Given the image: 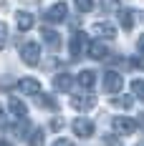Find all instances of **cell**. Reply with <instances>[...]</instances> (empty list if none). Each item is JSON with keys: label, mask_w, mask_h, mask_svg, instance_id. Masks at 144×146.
<instances>
[{"label": "cell", "mask_w": 144, "mask_h": 146, "mask_svg": "<svg viewBox=\"0 0 144 146\" xmlns=\"http://www.w3.org/2000/svg\"><path fill=\"white\" fill-rule=\"evenodd\" d=\"M18 88H20L23 93H28V96H38V93H41V83H38L35 78H20V81H18Z\"/></svg>", "instance_id": "11"}, {"label": "cell", "mask_w": 144, "mask_h": 146, "mask_svg": "<svg viewBox=\"0 0 144 146\" xmlns=\"http://www.w3.org/2000/svg\"><path fill=\"white\" fill-rule=\"evenodd\" d=\"M5 43H8V25L0 20V50L5 48Z\"/></svg>", "instance_id": "22"}, {"label": "cell", "mask_w": 144, "mask_h": 146, "mask_svg": "<svg viewBox=\"0 0 144 146\" xmlns=\"http://www.w3.org/2000/svg\"><path fill=\"white\" fill-rule=\"evenodd\" d=\"M66 15H68V5L66 3H56L43 13V18L48 23H61V20H66Z\"/></svg>", "instance_id": "6"}, {"label": "cell", "mask_w": 144, "mask_h": 146, "mask_svg": "<svg viewBox=\"0 0 144 146\" xmlns=\"http://www.w3.org/2000/svg\"><path fill=\"white\" fill-rule=\"evenodd\" d=\"M38 103L43 106V108H48V111H58V103L53 96H46V93H38Z\"/></svg>", "instance_id": "17"}, {"label": "cell", "mask_w": 144, "mask_h": 146, "mask_svg": "<svg viewBox=\"0 0 144 146\" xmlns=\"http://www.w3.org/2000/svg\"><path fill=\"white\" fill-rule=\"evenodd\" d=\"M91 33H94L96 38H104V40H114L116 38V28L111 23H104V20L94 23V25H91Z\"/></svg>", "instance_id": "7"}, {"label": "cell", "mask_w": 144, "mask_h": 146, "mask_svg": "<svg viewBox=\"0 0 144 146\" xmlns=\"http://www.w3.org/2000/svg\"><path fill=\"white\" fill-rule=\"evenodd\" d=\"M76 81H78V86L81 88H94V83H96V73L94 71H81L78 76H76Z\"/></svg>", "instance_id": "16"}, {"label": "cell", "mask_w": 144, "mask_h": 146, "mask_svg": "<svg viewBox=\"0 0 144 146\" xmlns=\"http://www.w3.org/2000/svg\"><path fill=\"white\" fill-rule=\"evenodd\" d=\"M129 0H101V5H104V10L106 13H111V10H121V5H127Z\"/></svg>", "instance_id": "19"}, {"label": "cell", "mask_w": 144, "mask_h": 146, "mask_svg": "<svg viewBox=\"0 0 144 146\" xmlns=\"http://www.w3.org/2000/svg\"><path fill=\"white\" fill-rule=\"evenodd\" d=\"M0 146H13V144H10L8 139H0Z\"/></svg>", "instance_id": "28"}, {"label": "cell", "mask_w": 144, "mask_h": 146, "mask_svg": "<svg viewBox=\"0 0 144 146\" xmlns=\"http://www.w3.org/2000/svg\"><path fill=\"white\" fill-rule=\"evenodd\" d=\"M91 58H96V60H104L106 56H109V48L104 43H88V50H86Z\"/></svg>", "instance_id": "15"}, {"label": "cell", "mask_w": 144, "mask_h": 146, "mask_svg": "<svg viewBox=\"0 0 144 146\" xmlns=\"http://www.w3.org/2000/svg\"><path fill=\"white\" fill-rule=\"evenodd\" d=\"M111 126H114V131L119 133V136H127V133L137 131V121H131V118H127V116H116L114 121H111Z\"/></svg>", "instance_id": "8"}, {"label": "cell", "mask_w": 144, "mask_h": 146, "mask_svg": "<svg viewBox=\"0 0 144 146\" xmlns=\"http://www.w3.org/2000/svg\"><path fill=\"white\" fill-rule=\"evenodd\" d=\"M114 106H119V108H131V96H121V98H114Z\"/></svg>", "instance_id": "23"}, {"label": "cell", "mask_w": 144, "mask_h": 146, "mask_svg": "<svg viewBox=\"0 0 144 146\" xmlns=\"http://www.w3.org/2000/svg\"><path fill=\"white\" fill-rule=\"evenodd\" d=\"M0 5H5V0H0Z\"/></svg>", "instance_id": "30"}, {"label": "cell", "mask_w": 144, "mask_h": 146, "mask_svg": "<svg viewBox=\"0 0 144 146\" xmlns=\"http://www.w3.org/2000/svg\"><path fill=\"white\" fill-rule=\"evenodd\" d=\"M73 3H76L78 13H91L94 10V0H73Z\"/></svg>", "instance_id": "20"}, {"label": "cell", "mask_w": 144, "mask_h": 146, "mask_svg": "<svg viewBox=\"0 0 144 146\" xmlns=\"http://www.w3.org/2000/svg\"><path fill=\"white\" fill-rule=\"evenodd\" d=\"M41 35H43V43L51 48V50H58V45H61V38H58V33L53 28H43L41 30Z\"/></svg>", "instance_id": "12"}, {"label": "cell", "mask_w": 144, "mask_h": 146, "mask_svg": "<svg viewBox=\"0 0 144 146\" xmlns=\"http://www.w3.org/2000/svg\"><path fill=\"white\" fill-rule=\"evenodd\" d=\"M131 93L144 101V81H131Z\"/></svg>", "instance_id": "21"}, {"label": "cell", "mask_w": 144, "mask_h": 146, "mask_svg": "<svg viewBox=\"0 0 144 146\" xmlns=\"http://www.w3.org/2000/svg\"><path fill=\"white\" fill-rule=\"evenodd\" d=\"M43 141H46L43 129H33V131H30V136H28V144L30 146H43Z\"/></svg>", "instance_id": "18"}, {"label": "cell", "mask_w": 144, "mask_h": 146, "mask_svg": "<svg viewBox=\"0 0 144 146\" xmlns=\"http://www.w3.org/2000/svg\"><path fill=\"white\" fill-rule=\"evenodd\" d=\"M121 86H124L121 73H116V71H106V73H104V91H106V93L116 96V93L121 91Z\"/></svg>", "instance_id": "3"}, {"label": "cell", "mask_w": 144, "mask_h": 146, "mask_svg": "<svg viewBox=\"0 0 144 146\" xmlns=\"http://www.w3.org/2000/svg\"><path fill=\"white\" fill-rule=\"evenodd\" d=\"M20 60L25 66H38L41 63V45L33 43V40H25L20 45Z\"/></svg>", "instance_id": "2"}, {"label": "cell", "mask_w": 144, "mask_h": 146, "mask_svg": "<svg viewBox=\"0 0 144 146\" xmlns=\"http://www.w3.org/2000/svg\"><path fill=\"white\" fill-rule=\"evenodd\" d=\"M88 35L84 33V30H73L71 40H68V53H71V58H81L84 53L88 50Z\"/></svg>", "instance_id": "1"}, {"label": "cell", "mask_w": 144, "mask_h": 146, "mask_svg": "<svg viewBox=\"0 0 144 146\" xmlns=\"http://www.w3.org/2000/svg\"><path fill=\"white\" fill-rule=\"evenodd\" d=\"M71 106L78 113H84V111H91V108L96 106V98H94L91 93H73L71 96Z\"/></svg>", "instance_id": "4"}, {"label": "cell", "mask_w": 144, "mask_h": 146, "mask_svg": "<svg viewBox=\"0 0 144 146\" xmlns=\"http://www.w3.org/2000/svg\"><path fill=\"white\" fill-rule=\"evenodd\" d=\"M61 126H63V121H61V118H53V123H51V129H53V131H58Z\"/></svg>", "instance_id": "27"}, {"label": "cell", "mask_w": 144, "mask_h": 146, "mask_svg": "<svg viewBox=\"0 0 144 146\" xmlns=\"http://www.w3.org/2000/svg\"><path fill=\"white\" fill-rule=\"evenodd\" d=\"M139 123H142V126H144V113H139Z\"/></svg>", "instance_id": "29"}, {"label": "cell", "mask_w": 144, "mask_h": 146, "mask_svg": "<svg viewBox=\"0 0 144 146\" xmlns=\"http://www.w3.org/2000/svg\"><path fill=\"white\" fill-rule=\"evenodd\" d=\"M10 86H13V81H8V78H0V88H3V91H8Z\"/></svg>", "instance_id": "26"}, {"label": "cell", "mask_w": 144, "mask_h": 146, "mask_svg": "<svg viewBox=\"0 0 144 146\" xmlns=\"http://www.w3.org/2000/svg\"><path fill=\"white\" fill-rule=\"evenodd\" d=\"M137 146H144V144H137Z\"/></svg>", "instance_id": "31"}, {"label": "cell", "mask_w": 144, "mask_h": 146, "mask_svg": "<svg viewBox=\"0 0 144 146\" xmlns=\"http://www.w3.org/2000/svg\"><path fill=\"white\" fill-rule=\"evenodd\" d=\"M53 88H56V91H61V93H71V88H73L71 73H58L56 78H53Z\"/></svg>", "instance_id": "9"}, {"label": "cell", "mask_w": 144, "mask_h": 146, "mask_svg": "<svg viewBox=\"0 0 144 146\" xmlns=\"http://www.w3.org/2000/svg\"><path fill=\"white\" fill-rule=\"evenodd\" d=\"M137 50H139V56L144 58V35H139V40H137Z\"/></svg>", "instance_id": "24"}, {"label": "cell", "mask_w": 144, "mask_h": 146, "mask_svg": "<svg viewBox=\"0 0 144 146\" xmlns=\"http://www.w3.org/2000/svg\"><path fill=\"white\" fill-rule=\"evenodd\" d=\"M71 129H73V133H76L78 139H88V136H94V123H91V118H84V116L73 118Z\"/></svg>", "instance_id": "5"}, {"label": "cell", "mask_w": 144, "mask_h": 146, "mask_svg": "<svg viewBox=\"0 0 144 146\" xmlns=\"http://www.w3.org/2000/svg\"><path fill=\"white\" fill-rule=\"evenodd\" d=\"M8 111H10L18 121H23V118H25V113H28L25 103L20 101V98H15V96H10V98H8Z\"/></svg>", "instance_id": "10"}, {"label": "cell", "mask_w": 144, "mask_h": 146, "mask_svg": "<svg viewBox=\"0 0 144 146\" xmlns=\"http://www.w3.org/2000/svg\"><path fill=\"white\" fill-rule=\"evenodd\" d=\"M119 23H121V28H124V30H131V28H134V23H137L134 10H129V8H121V10H119Z\"/></svg>", "instance_id": "13"}, {"label": "cell", "mask_w": 144, "mask_h": 146, "mask_svg": "<svg viewBox=\"0 0 144 146\" xmlns=\"http://www.w3.org/2000/svg\"><path fill=\"white\" fill-rule=\"evenodd\" d=\"M15 23H18V28L20 30H30L33 28V23H35V18L25 10H20V13H15Z\"/></svg>", "instance_id": "14"}, {"label": "cell", "mask_w": 144, "mask_h": 146, "mask_svg": "<svg viewBox=\"0 0 144 146\" xmlns=\"http://www.w3.org/2000/svg\"><path fill=\"white\" fill-rule=\"evenodd\" d=\"M53 146H71V139H56Z\"/></svg>", "instance_id": "25"}]
</instances>
